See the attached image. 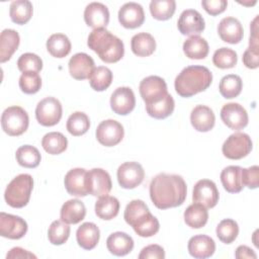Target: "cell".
<instances>
[{"label": "cell", "mask_w": 259, "mask_h": 259, "mask_svg": "<svg viewBox=\"0 0 259 259\" xmlns=\"http://www.w3.org/2000/svg\"><path fill=\"white\" fill-rule=\"evenodd\" d=\"M187 194V187L180 175L160 173L150 183V197L159 209L181 205Z\"/></svg>", "instance_id": "6da1fadb"}, {"label": "cell", "mask_w": 259, "mask_h": 259, "mask_svg": "<svg viewBox=\"0 0 259 259\" xmlns=\"http://www.w3.org/2000/svg\"><path fill=\"white\" fill-rule=\"evenodd\" d=\"M212 82V74L203 66H188L175 78V90L181 97H191L206 90Z\"/></svg>", "instance_id": "7a4b0ae2"}, {"label": "cell", "mask_w": 259, "mask_h": 259, "mask_svg": "<svg viewBox=\"0 0 259 259\" xmlns=\"http://www.w3.org/2000/svg\"><path fill=\"white\" fill-rule=\"evenodd\" d=\"M87 45L105 63H116L124 54L122 40L105 28L93 29L88 35Z\"/></svg>", "instance_id": "3957f363"}, {"label": "cell", "mask_w": 259, "mask_h": 259, "mask_svg": "<svg viewBox=\"0 0 259 259\" xmlns=\"http://www.w3.org/2000/svg\"><path fill=\"white\" fill-rule=\"evenodd\" d=\"M124 221L133 227L136 234L143 238L152 237L158 233L160 224L149 210L147 204L141 199L132 200L125 207Z\"/></svg>", "instance_id": "277c9868"}, {"label": "cell", "mask_w": 259, "mask_h": 259, "mask_svg": "<svg viewBox=\"0 0 259 259\" xmlns=\"http://www.w3.org/2000/svg\"><path fill=\"white\" fill-rule=\"evenodd\" d=\"M33 188V179L29 174H19L7 185L4 198L8 205L14 208L25 206L30 198Z\"/></svg>", "instance_id": "5b68a950"}, {"label": "cell", "mask_w": 259, "mask_h": 259, "mask_svg": "<svg viewBox=\"0 0 259 259\" xmlns=\"http://www.w3.org/2000/svg\"><path fill=\"white\" fill-rule=\"evenodd\" d=\"M29 123L27 112L20 106H10L1 115L2 130L11 137H18L26 132Z\"/></svg>", "instance_id": "8992f818"}, {"label": "cell", "mask_w": 259, "mask_h": 259, "mask_svg": "<svg viewBox=\"0 0 259 259\" xmlns=\"http://www.w3.org/2000/svg\"><path fill=\"white\" fill-rule=\"evenodd\" d=\"M62 113V104L55 97H46L41 99L35 108L36 120L44 126H53L57 124L61 120Z\"/></svg>", "instance_id": "52a82bcc"}, {"label": "cell", "mask_w": 259, "mask_h": 259, "mask_svg": "<svg viewBox=\"0 0 259 259\" xmlns=\"http://www.w3.org/2000/svg\"><path fill=\"white\" fill-rule=\"evenodd\" d=\"M252 150L251 138L245 133H235L224 143L222 152L231 160H239L246 157Z\"/></svg>", "instance_id": "ba28073f"}, {"label": "cell", "mask_w": 259, "mask_h": 259, "mask_svg": "<svg viewBox=\"0 0 259 259\" xmlns=\"http://www.w3.org/2000/svg\"><path fill=\"white\" fill-rule=\"evenodd\" d=\"M139 90L146 104L158 102L168 94L166 82L159 76L144 78L140 83Z\"/></svg>", "instance_id": "9c48e42d"}, {"label": "cell", "mask_w": 259, "mask_h": 259, "mask_svg": "<svg viewBox=\"0 0 259 259\" xmlns=\"http://www.w3.org/2000/svg\"><path fill=\"white\" fill-rule=\"evenodd\" d=\"M86 186L88 193L93 196L107 195L112 187L110 175L101 168H93L87 171Z\"/></svg>", "instance_id": "30bf717a"}, {"label": "cell", "mask_w": 259, "mask_h": 259, "mask_svg": "<svg viewBox=\"0 0 259 259\" xmlns=\"http://www.w3.org/2000/svg\"><path fill=\"white\" fill-rule=\"evenodd\" d=\"M117 181L124 189H134L139 186L144 178L145 171L138 162H125L117 169Z\"/></svg>", "instance_id": "8fae6325"}, {"label": "cell", "mask_w": 259, "mask_h": 259, "mask_svg": "<svg viewBox=\"0 0 259 259\" xmlns=\"http://www.w3.org/2000/svg\"><path fill=\"white\" fill-rule=\"evenodd\" d=\"M123 126L114 119L103 120L96 128V139L105 147H113L119 144L123 138Z\"/></svg>", "instance_id": "7c38bea8"}, {"label": "cell", "mask_w": 259, "mask_h": 259, "mask_svg": "<svg viewBox=\"0 0 259 259\" xmlns=\"http://www.w3.org/2000/svg\"><path fill=\"white\" fill-rule=\"evenodd\" d=\"M221 118L228 127L234 131L243 130L249 120L246 109L236 102L227 103L222 107Z\"/></svg>", "instance_id": "4fadbf2b"}, {"label": "cell", "mask_w": 259, "mask_h": 259, "mask_svg": "<svg viewBox=\"0 0 259 259\" xmlns=\"http://www.w3.org/2000/svg\"><path fill=\"white\" fill-rule=\"evenodd\" d=\"M193 202L200 203L206 208H212L219 201V190L213 181L201 179L196 182L192 193Z\"/></svg>", "instance_id": "5bb4252c"}, {"label": "cell", "mask_w": 259, "mask_h": 259, "mask_svg": "<svg viewBox=\"0 0 259 259\" xmlns=\"http://www.w3.org/2000/svg\"><path fill=\"white\" fill-rule=\"evenodd\" d=\"M27 232L26 222L18 217L6 212H0V235L4 238L18 240Z\"/></svg>", "instance_id": "9a60e30c"}, {"label": "cell", "mask_w": 259, "mask_h": 259, "mask_svg": "<svg viewBox=\"0 0 259 259\" xmlns=\"http://www.w3.org/2000/svg\"><path fill=\"white\" fill-rule=\"evenodd\" d=\"M179 31L183 35H198L205 27L204 19L201 14L194 9L184 10L177 21Z\"/></svg>", "instance_id": "2e32d148"}, {"label": "cell", "mask_w": 259, "mask_h": 259, "mask_svg": "<svg viewBox=\"0 0 259 259\" xmlns=\"http://www.w3.org/2000/svg\"><path fill=\"white\" fill-rule=\"evenodd\" d=\"M136 105V97L134 91L130 87L116 88L110 97V107L114 113L126 115Z\"/></svg>", "instance_id": "e0dca14e"}, {"label": "cell", "mask_w": 259, "mask_h": 259, "mask_svg": "<svg viewBox=\"0 0 259 259\" xmlns=\"http://www.w3.org/2000/svg\"><path fill=\"white\" fill-rule=\"evenodd\" d=\"M118 21L125 28L140 27L145 21V12L139 3L127 2L118 11Z\"/></svg>", "instance_id": "ac0fdd59"}, {"label": "cell", "mask_w": 259, "mask_h": 259, "mask_svg": "<svg viewBox=\"0 0 259 259\" xmlns=\"http://www.w3.org/2000/svg\"><path fill=\"white\" fill-rule=\"evenodd\" d=\"M94 69L93 59L85 53H77L69 61L70 75L76 80L89 79Z\"/></svg>", "instance_id": "d6986e66"}, {"label": "cell", "mask_w": 259, "mask_h": 259, "mask_svg": "<svg viewBox=\"0 0 259 259\" xmlns=\"http://www.w3.org/2000/svg\"><path fill=\"white\" fill-rule=\"evenodd\" d=\"M84 20L94 29L105 28L109 22L108 8L99 2L89 3L84 10Z\"/></svg>", "instance_id": "ffe728a7"}, {"label": "cell", "mask_w": 259, "mask_h": 259, "mask_svg": "<svg viewBox=\"0 0 259 259\" xmlns=\"http://www.w3.org/2000/svg\"><path fill=\"white\" fill-rule=\"evenodd\" d=\"M86 174L87 171L83 168L71 169L66 174L64 183L70 195L81 197L89 194L86 186Z\"/></svg>", "instance_id": "44dd1931"}, {"label": "cell", "mask_w": 259, "mask_h": 259, "mask_svg": "<svg viewBox=\"0 0 259 259\" xmlns=\"http://www.w3.org/2000/svg\"><path fill=\"white\" fill-rule=\"evenodd\" d=\"M218 33L222 40L235 45L242 40L244 30L241 22L235 17H225L218 25Z\"/></svg>", "instance_id": "7402d4cb"}, {"label": "cell", "mask_w": 259, "mask_h": 259, "mask_svg": "<svg viewBox=\"0 0 259 259\" xmlns=\"http://www.w3.org/2000/svg\"><path fill=\"white\" fill-rule=\"evenodd\" d=\"M188 252L196 259H204L212 256L215 251L214 241L206 235H196L188 241Z\"/></svg>", "instance_id": "603a6c76"}, {"label": "cell", "mask_w": 259, "mask_h": 259, "mask_svg": "<svg viewBox=\"0 0 259 259\" xmlns=\"http://www.w3.org/2000/svg\"><path fill=\"white\" fill-rule=\"evenodd\" d=\"M190 122L197 132L206 133L214 126L215 116L212 109L208 106L197 105L190 113Z\"/></svg>", "instance_id": "cb8c5ba5"}, {"label": "cell", "mask_w": 259, "mask_h": 259, "mask_svg": "<svg viewBox=\"0 0 259 259\" xmlns=\"http://www.w3.org/2000/svg\"><path fill=\"white\" fill-rule=\"evenodd\" d=\"M100 231L94 223L82 224L76 232L78 245L85 250H92L99 242Z\"/></svg>", "instance_id": "d4e9b609"}, {"label": "cell", "mask_w": 259, "mask_h": 259, "mask_svg": "<svg viewBox=\"0 0 259 259\" xmlns=\"http://www.w3.org/2000/svg\"><path fill=\"white\" fill-rule=\"evenodd\" d=\"M106 247L111 254L115 256H124L134 249V240L126 233L115 232L107 238Z\"/></svg>", "instance_id": "484cf974"}, {"label": "cell", "mask_w": 259, "mask_h": 259, "mask_svg": "<svg viewBox=\"0 0 259 259\" xmlns=\"http://www.w3.org/2000/svg\"><path fill=\"white\" fill-rule=\"evenodd\" d=\"M86 215V207L79 199H70L66 201L61 208L60 218L69 225H76L84 220Z\"/></svg>", "instance_id": "4316f807"}, {"label": "cell", "mask_w": 259, "mask_h": 259, "mask_svg": "<svg viewBox=\"0 0 259 259\" xmlns=\"http://www.w3.org/2000/svg\"><path fill=\"white\" fill-rule=\"evenodd\" d=\"M20 42L19 34L16 30L6 28L4 29L0 34V62L5 63L12 55L15 53V51L18 49Z\"/></svg>", "instance_id": "83f0119b"}, {"label": "cell", "mask_w": 259, "mask_h": 259, "mask_svg": "<svg viewBox=\"0 0 259 259\" xmlns=\"http://www.w3.org/2000/svg\"><path fill=\"white\" fill-rule=\"evenodd\" d=\"M183 52L189 59L201 60L208 55L209 47L203 37L199 35H193L188 37L183 42Z\"/></svg>", "instance_id": "f1b7e54d"}, {"label": "cell", "mask_w": 259, "mask_h": 259, "mask_svg": "<svg viewBox=\"0 0 259 259\" xmlns=\"http://www.w3.org/2000/svg\"><path fill=\"white\" fill-rule=\"evenodd\" d=\"M131 47L133 53L138 57H149L156 50V40L148 32H140L132 37Z\"/></svg>", "instance_id": "f546056e"}, {"label": "cell", "mask_w": 259, "mask_h": 259, "mask_svg": "<svg viewBox=\"0 0 259 259\" xmlns=\"http://www.w3.org/2000/svg\"><path fill=\"white\" fill-rule=\"evenodd\" d=\"M208 220V212L205 206L200 203L193 202L184 211V222L192 229H200L204 227Z\"/></svg>", "instance_id": "4dcf8cb0"}, {"label": "cell", "mask_w": 259, "mask_h": 259, "mask_svg": "<svg viewBox=\"0 0 259 259\" xmlns=\"http://www.w3.org/2000/svg\"><path fill=\"white\" fill-rule=\"evenodd\" d=\"M119 210V201L114 196H100L95 202V213L99 219L109 221L115 218Z\"/></svg>", "instance_id": "1f68e13d"}, {"label": "cell", "mask_w": 259, "mask_h": 259, "mask_svg": "<svg viewBox=\"0 0 259 259\" xmlns=\"http://www.w3.org/2000/svg\"><path fill=\"white\" fill-rule=\"evenodd\" d=\"M241 167L228 166L221 172V181L224 188L230 193L242 191L243 184L241 180Z\"/></svg>", "instance_id": "d6a6232c"}, {"label": "cell", "mask_w": 259, "mask_h": 259, "mask_svg": "<svg viewBox=\"0 0 259 259\" xmlns=\"http://www.w3.org/2000/svg\"><path fill=\"white\" fill-rule=\"evenodd\" d=\"M33 7L28 0H16L11 2L9 15L11 20L16 24H25L32 16Z\"/></svg>", "instance_id": "836d02e7"}, {"label": "cell", "mask_w": 259, "mask_h": 259, "mask_svg": "<svg viewBox=\"0 0 259 259\" xmlns=\"http://www.w3.org/2000/svg\"><path fill=\"white\" fill-rule=\"evenodd\" d=\"M47 50L55 58H64L71 52V41L63 33H54L47 40Z\"/></svg>", "instance_id": "e575fe53"}, {"label": "cell", "mask_w": 259, "mask_h": 259, "mask_svg": "<svg viewBox=\"0 0 259 259\" xmlns=\"http://www.w3.org/2000/svg\"><path fill=\"white\" fill-rule=\"evenodd\" d=\"M41 146L47 153L51 155H59L67 149L68 140L62 133L52 132L44 136Z\"/></svg>", "instance_id": "d590c367"}, {"label": "cell", "mask_w": 259, "mask_h": 259, "mask_svg": "<svg viewBox=\"0 0 259 259\" xmlns=\"http://www.w3.org/2000/svg\"><path fill=\"white\" fill-rule=\"evenodd\" d=\"M174 107H175L174 99L169 93L162 100L158 102L146 104V110L148 114L157 119H163L171 115L174 110Z\"/></svg>", "instance_id": "8d00e7d4"}, {"label": "cell", "mask_w": 259, "mask_h": 259, "mask_svg": "<svg viewBox=\"0 0 259 259\" xmlns=\"http://www.w3.org/2000/svg\"><path fill=\"white\" fill-rule=\"evenodd\" d=\"M17 163L25 168H35L40 163V153L38 150L30 145H24L17 149L15 153Z\"/></svg>", "instance_id": "74e56055"}, {"label": "cell", "mask_w": 259, "mask_h": 259, "mask_svg": "<svg viewBox=\"0 0 259 259\" xmlns=\"http://www.w3.org/2000/svg\"><path fill=\"white\" fill-rule=\"evenodd\" d=\"M243 88V82L240 76L235 74H229L222 78L219 90L224 98L231 99L237 97Z\"/></svg>", "instance_id": "f35d334b"}, {"label": "cell", "mask_w": 259, "mask_h": 259, "mask_svg": "<svg viewBox=\"0 0 259 259\" xmlns=\"http://www.w3.org/2000/svg\"><path fill=\"white\" fill-rule=\"evenodd\" d=\"M68 132L75 137H79L87 133L90 127V120L86 113L81 111L73 112L67 120Z\"/></svg>", "instance_id": "ab89813d"}, {"label": "cell", "mask_w": 259, "mask_h": 259, "mask_svg": "<svg viewBox=\"0 0 259 259\" xmlns=\"http://www.w3.org/2000/svg\"><path fill=\"white\" fill-rule=\"evenodd\" d=\"M176 9L174 0H153L150 3L152 16L157 20H167L171 18Z\"/></svg>", "instance_id": "60d3db41"}, {"label": "cell", "mask_w": 259, "mask_h": 259, "mask_svg": "<svg viewBox=\"0 0 259 259\" xmlns=\"http://www.w3.org/2000/svg\"><path fill=\"white\" fill-rule=\"evenodd\" d=\"M112 82L111 71L104 66L95 68L89 77V83L92 89L95 91H104L107 89Z\"/></svg>", "instance_id": "b9f144b4"}, {"label": "cell", "mask_w": 259, "mask_h": 259, "mask_svg": "<svg viewBox=\"0 0 259 259\" xmlns=\"http://www.w3.org/2000/svg\"><path fill=\"white\" fill-rule=\"evenodd\" d=\"M217 236L225 244L233 243L239 234V226L232 219H225L221 221L215 230Z\"/></svg>", "instance_id": "7bdbcfd3"}, {"label": "cell", "mask_w": 259, "mask_h": 259, "mask_svg": "<svg viewBox=\"0 0 259 259\" xmlns=\"http://www.w3.org/2000/svg\"><path fill=\"white\" fill-rule=\"evenodd\" d=\"M70 236L69 224L61 221H54L48 231L49 241L53 245H63Z\"/></svg>", "instance_id": "ee69618b"}, {"label": "cell", "mask_w": 259, "mask_h": 259, "mask_svg": "<svg viewBox=\"0 0 259 259\" xmlns=\"http://www.w3.org/2000/svg\"><path fill=\"white\" fill-rule=\"evenodd\" d=\"M237 61V53L229 48H221L217 50L212 56L213 65L220 69L234 68Z\"/></svg>", "instance_id": "f6af8a7d"}, {"label": "cell", "mask_w": 259, "mask_h": 259, "mask_svg": "<svg viewBox=\"0 0 259 259\" xmlns=\"http://www.w3.org/2000/svg\"><path fill=\"white\" fill-rule=\"evenodd\" d=\"M18 83L22 92L25 94H34L41 87V78L38 73L26 72L22 73Z\"/></svg>", "instance_id": "bcb514c9"}, {"label": "cell", "mask_w": 259, "mask_h": 259, "mask_svg": "<svg viewBox=\"0 0 259 259\" xmlns=\"http://www.w3.org/2000/svg\"><path fill=\"white\" fill-rule=\"evenodd\" d=\"M17 67L22 73L35 72L38 73L42 69L41 59L32 53H25L21 55L17 61Z\"/></svg>", "instance_id": "7dc6e473"}, {"label": "cell", "mask_w": 259, "mask_h": 259, "mask_svg": "<svg viewBox=\"0 0 259 259\" xmlns=\"http://www.w3.org/2000/svg\"><path fill=\"white\" fill-rule=\"evenodd\" d=\"M241 180L243 186L255 189L259 184V167L257 165L241 169Z\"/></svg>", "instance_id": "c3c4849f"}, {"label": "cell", "mask_w": 259, "mask_h": 259, "mask_svg": "<svg viewBox=\"0 0 259 259\" xmlns=\"http://www.w3.org/2000/svg\"><path fill=\"white\" fill-rule=\"evenodd\" d=\"M201 5L204 10L210 15H218L224 12L228 6L226 0H202Z\"/></svg>", "instance_id": "681fc988"}, {"label": "cell", "mask_w": 259, "mask_h": 259, "mask_svg": "<svg viewBox=\"0 0 259 259\" xmlns=\"http://www.w3.org/2000/svg\"><path fill=\"white\" fill-rule=\"evenodd\" d=\"M164 259L165 251L164 249L156 244L149 245L141 251L139 254V259Z\"/></svg>", "instance_id": "f907efd6"}, {"label": "cell", "mask_w": 259, "mask_h": 259, "mask_svg": "<svg viewBox=\"0 0 259 259\" xmlns=\"http://www.w3.org/2000/svg\"><path fill=\"white\" fill-rule=\"evenodd\" d=\"M259 48L249 47L243 55V63L249 69H256L259 66Z\"/></svg>", "instance_id": "816d5d0a"}, {"label": "cell", "mask_w": 259, "mask_h": 259, "mask_svg": "<svg viewBox=\"0 0 259 259\" xmlns=\"http://www.w3.org/2000/svg\"><path fill=\"white\" fill-rule=\"evenodd\" d=\"M6 258H36V256L30 252H28L27 250H24L20 247H14L12 248L6 255Z\"/></svg>", "instance_id": "f5cc1de1"}, {"label": "cell", "mask_w": 259, "mask_h": 259, "mask_svg": "<svg viewBox=\"0 0 259 259\" xmlns=\"http://www.w3.org/2000/svg\"><path fill=\"white\" fill-rule=\"evenodd\" d=\"M235 257L237 259H243V258H253L256 259L257 255L256 253L249 248L248 246L245 245H241L236 249V253H235Z\"/></svg>", "instance_id": "db71d44e"}]
</instances>
